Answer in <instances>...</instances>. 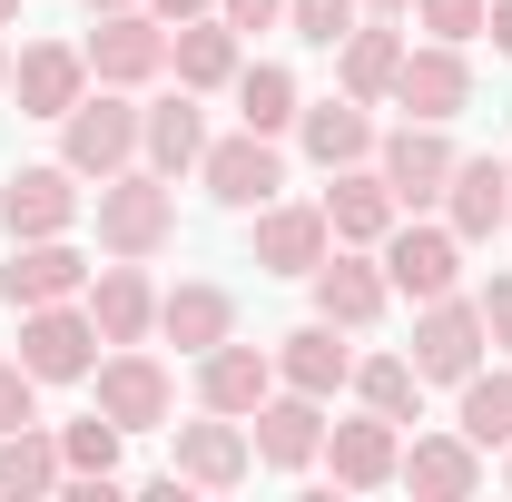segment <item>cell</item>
Here are the masks:
<instances>
[{"mask_svg":"<svg viewBox=\"0 0 512 502\" xmlns=\"http://www.w3.org/2000/svg\"><path fill=\"white\" fill-rule=\"evenodd\" d=\"M20 365L40 384H79L89 365H99V325H89V306L79 296H60V306H20Z\"/></svg>","mask_w":512,"mask_h":502,"instance_id":"obj_8","label":"cell"},{"mask_svg":"<svg viewBox=\"0 0 512 502\" xmlns=\"http://www.w3.org/2000/svg\"><path fill=\"white\" fill-rule=\"evenodd\" d=\"M296 109H306L296 69H276V60H247V69H237V128H256V138H286V128H296Z\"/></svg>","mask_w":512,"mask_h":502,"instance_id":"obj_30","label":"cell"},{"mask_svg":"<svg viewBox=\"0 0 512 502\" xmlns=\"http://www.w3.org/2000/svg\"><path fill=\"white\" fill-rule=\"evenodd\" d=\"M473 306H483V335H493V345L512 355V276H493V286H483Z\"/></svg>","mask_w":512,"mask_h":502,"instance_id":"obj_39","label":"cell"},{"mask_svg":"<svg viewBox=\"0 0 512 502\" xmlns=\"http://www.w3.org/2000/svg\"><path fill=\"white\" fill-rule=\"evenodd\" d=\"M10 20H20V0H0V30H10Z\"/></svg>","mask_w":512,"mask_h":502,"instance_id":"obj_43","label":"cell"},{"mask_svg":"<svg viewBox=\"0 0 512 502\" xmlns=\"http://www.w3.org/2000/svg\"><path fill=\"white\" fill-rule=\"evenodd\" d=\"M158 335H168L178 355H207V345H227V335H237V296H227V286H207V276H188V286H168V296H158Z\"/></svg>","mask_w":512,"mask_h":502,"instance_id":"obj_29","label":"cell"},{"mask_svg":"<svg viewBox=\"0 0 512 502\" xmlns=\"http://www.w3.org/2000/svg\"><path fill=\"white\" fill-rule=\"evenodd\" d=\"M325 473H335V493H375L394 483V463H404V424L394 414H345V424H325Z\"/></svg>","mask_w":512,"mask_h":502,"instance_id":"obj_16","label":"cell"},{"mask_svg":"<svg viewBox=\"0 0 512 502\" xmlns=\"http://www.w3.org/2000/svg\"><path fill=\"white\" fill-rule=\"evenodd\" d=\"M306 286H316V315H325V325H345V335H365V325L394 306L375 247H325V266L306 276Z\"/></svg>","mask_w":512,"mask_h":502,"instance_id":"obj_14","label":"cell"},{"mask_svg":"<svg viewBox=\"0 0 512 502\" xmlns=\"http://www.w3.org/2000/svg\"><path fill=\"white\" fill-rule=\"evenodd\" d=\"M197 178H207V197L217 207H266V197L286 188V148L276 138H256V128H237V138H207V158H197Z\"/></svg>","mask_w":512,"mask_h":502,"instance_id":"obj_12","label":"cell"},{"mask_svg":"<svg viewBox=\"0 0 512 502\" xmlns=\"http://www.w3.org/2000/svg\"><path fill=\"white\" fill-rule=\"evenodd\" d=\"M483 345H493V335H483V306L453 286V296H434V306H414V345H404V355H414L424 384H463L473 365H483Z\"/></svg>","mask_w":512,"mask_h":502,"instance_id":"obj_5","label":"cell"},{"mask_svg":"<svg viewBox=\"0 0 512 502\" xmlns=\"http://www.w3.org/2000/svg\"><path fill=\"white\" fill-rule=\"evenodd\" d=\"M365 10H375V20H404V10H414V0H365Z\"/></svg>","mask_w":512,"mask_h":502,"instance_id":"obj_42","label":"cell"},{"mask_svg":"<svg viewBox=\"0 0 512 502\" xmlns=\"http://www.w3.org/2000/svg\"><path fill=\"white\" fill-rule=\"evenodd\" d=\"M119 424H109V414H79V424H60V463L69 473H79V483H109V473H119ZM60 473V483H69Z\"/></svg>","mask_w":512,"mask_h":502,"instance_id":"obj_34","label":"cell"},{"mask_svg":"<svg viewBox=\"0 0 512 502\" xmlns=\"http://www.w3.org/2000/svg\"><path fill=\"white\" fill-rule=\"evenodd\" d=\"M247 443H256L266 473H306V463L325 453V404H316V394H296V384H276V394L247 414Z\"/></svg>","mask_w":512,"mask_h":502,"instance_id":"obj_15","label":"cell"},{"mask_svg":"<svg viewBox=\"0 0 512 502\" xmlns=\"http://www.w3.org/2000/svg\"><path fill=\"white\" fill-rule=\"evenodd\" d=\"M276 384H296V394H316L335 404L345 384H355V345H345V325H296V335H276Z\"/></svg>","mask_w":512,"mask_h":502,"instance_id":"obj_24","label":"cell"},{"mask_svg":"<svg viewBox=\"0 0 512 502\" xmlns=\"http://www.w3.org/2000/svg\"><path fill=\"white\" fill-rule=\"evenodd\" d=\"M89 50V79H109V89H148L158 69H168V20L138 0V10H99V30L79 40Z\"/></svg>","mask_w":512,"mask_h":502,"instance_id":"obj_6","label":"cell"},{"mask_svg":"<svg viewBox=\"0 0 512 502\" xmlns=\"http://www.w3.org/2000/svg\"><path fill=\"white\" fill-rule=\"evenodd\" d=\"M414 20H424L434 40H483V20H493V0H414Z\"/></svg>","mask_w":512,"mask_h":502,"instance_id":"obj_36","label":"cell"},{"mask_svg":"<svg viewBox=\"0 0 512 502\" xmlns=\"http://www.w3.org/2000/svg\"><path fill=\"white\" fill-rule=\"evenodd\" d=\"M394 69H404V30L365 10V20L335 40V89H345V99H365V109H384V99H394Z\"/></svg>","mask_w":512,"mask_h":502,"instance_id":"obj_26","label":"cell"},{"mask_svg":"<svg viewBox=\"0 0 512 502\" xmlns=\"http://www.w3.org/2000/svg\"><path fill=\"white\" fill-rule=\"evenodd\" d=\"M316 207H325V227H335V247H384V227L404 217V207H394V188H384V168H375V158L335 168V188H325Z\"/></svg>","mask_w":512,"mask_h":502,"instance_id":"obj_23","label":"cell"},{"mask_svg":"<svg viewBox=\"0 0 512 502\" xmlns=\"http://www.w3.org/2000/svg\"><path fill=\"white\" fill-rule=\"evenodd\" d=\"M503 483H512V443H503Z\"/></svg>","mask_w":512,"mask_h":502,"instance_id":"obj_46","label":"cell"},{"mask_svg":"<svg viewBox=\"0 0 512 502\" xmlns=\"http://www.w3.org/2000/svg\"><path fill=\"white\" fill-rule=\"evenodd\" d=\"M0 296H10V306H60V296H89V256L69 247V237H10Z\"/></svg>","mask_w":512,"mask_h":502,"instance_id":"obj_19","label":"cell"},{"mask_svg":"<svg viewBox=\"0 0 512 502\" xmlns=\"http://www.w3.org/2000/svg\"><path fill=\"white\" fill-rule=\"evenodd\" d=\"M394 483H414L424 502H473V493H483V443L414 434V443H404V463H394Z\"/></svg>","mask_w":512,"mask_h":502,"instance_id":"obj_27","label":"cell"},{"mask_svg":"<svg viewBox=\"0 0 512 502\" xmlns=\"http://www.w3.org/2000/svg\"><path fill=\"white\" fill-rule=\"evenodd\" d=\"M247 247L266 276H316L325 247H335V227H325L316 197H266V207H247Z\"/></svg>","mask_w":512,"mask_h":502,"instance_id":"obj_7","label":"cell"},{"mask_svg":"<svg viewBox=\"0 0 512 502\" xmlns=\"http://www.w3.org/2000/svg\"><path fill=\"white\" fill-rule=\"evenodd\" d=\"M375 168L384 188H394V207H444V178H453V138L444 119H404L375 138Z\"/></svg>","mask_w":512,"mask_h":502,"instance_id":"obj_9","label":"cell"},{"mask_svg":"<svg viewBox=\"0 0 512 502\" xmlns=\"http://www.w3.org/2000/svg\"><path fill=\"white\" fill-rule=\"evenodd\" d=\"M355 20H365V0H286V30H296V40H316V50H335Z\"/></svg>","mask_w":512,"mask_h":502,"instance_id":"obj_35","label":"cell"},{"mask_svg":"<svg viewBox=\"0 0 512 502\" xmlns=\"http://www.w3.org/2000/svg\"><path fill=\"white\" fill-rule=\"evenodd\" d=\"M60 434H40V424H10V434H0V493H60Z\"/></svg>","mask_w":512,"mask_h":502,"instance_id":"obj_31","label":"cell"},{"mask_svg":"<svg viewBox=\"0 0 512 502\" xmlns=\"http://www.w3.org/2000/svg\"><path fill=\"white\" fill-rule=\"evenodd\" d=\"M99 247L109 256H168L178 247V178H158L148 158L99 178Z\"/></svg>","mask_w":512,"mask_h":502,"instance_id":"obj_1","label":"cell"},{"mask_svg":"<svg viewBox=\"0 0 512 502\" xmlns=\"http://www.w3.org/2000/svg\"><path fill=\"white\" fill-rule=\"evenodd\" d=\"M217 20H227L237 40H256V30H276V20H286V0H217Z\"/></svg>","mask_w":512,"mask_h":502,"instance_id":"obj_38","label":"cell"},{"mask_svg":"<svg viewBox=\"0 0 512 502\" xmlns=\"http://www.w3.org/2000/svg\"><path fill=\"white\" fill-rule=\"evenodd\" d=\"M10 424H40V375L20 365V355H0V434Z\"/></svg>","mask_w":512,"mask_h":502,"instance_id":"obj_37","label":"cell"},{"mask_svg":"<svg viewBox=\"0 0 512 502\" xmlns=\"http://www.w3.org/2000/svg\"><path fill=\"white\" fill-rule=\"evenodd\" d=\"M483 30H493V50L512 60V0H493V20H483Z\"/></svg>","mask_w":512,"mask_h":502,"instance_id":"obj_41","label":"cell"},{"mask_svg":"<svg viewBox=\"0 0 512 502\" xmlns=\"http://www.w3.org/2000/svg\"><path fill=\"white\" fill-rule=\"evenodd\" d=\"M10 89H20V119H69V109L89 99V50L30 40V50L10 60Z\"/></svg>","mask_w":512,"mask_h":502,"instance_id":"obj_21","label":"cell"},{"mask_svg":"<svg viewBox=\"0 0 512 502\" xmlns=\"http://www.w3.org/2000/svg\"><path fill=\"white\" fill-rule=\"evenodd\" d=\"M453 434L463 443H483V453H503L512 443V375H463V404H453Z\"/></svg>","mask_w":512,"mask_h":502,"instance_id":"obj_33","label":"cell"},{"mask_svg":"<svg viewBox=\"0 0 512 502\" xmlns=\"http://www.w3.org/2000/svg\"><path fill=\"white\" fill-rule=\"evenodd\" d=\"M444 227L463 237V247L503 237V227H512V158H453V178H444Z\"/></svg>","mask_w":512,"mask_h":502,"instance_id":"obj_18","label":"cell"},{"mask_svg":"<svg viewBox=\"0 0 512 502\" xmlns=\"http://www.w3.org/2000/svg\"><path fill=\"white\" fill-rule=\"evenodd\" d=\"M266 394H276V345H237V335H227V345L197 355V404H207V414H237V424H247Z\"/></svg>","mask_w":512,"mask_h":502,"instance_id":"obj_20","label":"cell"},{"mask_svg":"<svg viewBox=\"0 0 512 502\" xmlns=\"http://www.w3.org/2000/svg\"><path fill=\"white\" fill-rule=\"evenodd\" d=\"M394 109L404 119H463L473 109V60H463V40H404V69H394Z\"/></svg>","mask_w":512,"mask_h":502,"instance_id":"obj_11","label":"cell"},{"mask_svg":"<svg viewBox=\"0 0 512 502\" xmlns=\"http://www.w3.org/2000/svg\"><path fill=\"white\" fill-rule=\"evenodd\" d=\"M79 306H89V325H99V345H148V335H158V286H148V256L99 266Z\"/></svg>","mask_w":512,"mask_h":502,"instance_id":"obj_17","label":"cell"},{"mask_svg":"<svg viewBox=\"0 0 512 502\" xmlns=\"http://www.w3.org/2000/svg\"><path fill=\"white\" fill-rule=\"evenodd\" d=\"M168 473L178 483H197V493H237L256 473V443H247V424L237 414H197V424H168Z\"/></svg>","mask_w":512,"mask_h":502,"instance_id":"obj_10","label":"cell"},{"mask_svg":"<svg viewBox=\"0 0 512 502\" xmlns=\"http://www.w3.org/2000/svg\"><path fill=\"white\" fill-rule=\"evenodd\" d=\"M0 227H10V237H69V227H79V168H69V158L10 168V178H0Z\"/></svg>","mask_w":512,"mask_h":502,"instance_id":"obj_13","label":"cell"},{"mask_svg":"<svg viewBox=\"0 0 512 502\" xmlns=\"http://www.w3.org/2000/svg\"><path fill=\"white\" fill-rule=\"evenodd\" d=\"M148 10H158V20H168V30H178V20H207V10H217V0H148Z\"/></svg>","mask_w":512,"mask_h":502,"instance_id":"obj_40","label":"cell"},{"mask_svg":"<svg viewBox=\"0 0 512 502\" xmlns=\"http://www.w3.org/2000/svg\"><path fill=\"white\" fill-rule=\"evenodd\" d=\"M89 384H99V414H109L119 434H158V424L178 414V375H168L148 345H109V355L89 365Z\"/></svg>","mask_w":512,"mask_h":502,"instance_id":"obj_3","label":"cell"},{"mask_svg":"<svg viewBox=\"0 0 512 502\" xmlns=\"http://www.w3.org/2000/svg\"><path fill=\"white\" fill-rule=\"evenodd\" d=\"M375 138H384V128H375V109H365V99H345V89L296 109V148L316 158L325 178H335V168H355V158H375Z\"/></svg>","mask_w":512,"mask_h":502,"instance_id":"obj_22","label":"cell"},{"mask_svg":"<svg viewBox=\"0 0 512 502\" xmlns=\"http://www.w3.org/2000/svg\"><path fill=\"white\" fill-rule=\"evenodd\" d=\"M138 158H148L158 178H188L197 158H207V109H197V89H168V99L138 109Z\"/></svg>","mask_w":512,"mask_h":502,"instance_id":"obj_25","label":"cell"},{"mask_svg":"<svg viewBox=\"0 0 512 502\" xmlns=\"http://www.w3.org/2000/svg\"><path fill=\"white\" fill-rule=\"evenodd\" d=\"M60 158L79 168V178H119V168H138V99L99 79V89L60 119Z\"/></svg>","mask_w":512,"mask_h":502,"instance_id":"obj_4","label":"cell"},{"mask_svg":"<svg viewBox=\"0 0 512 502\" xmlns=\"http://www.w3.org/2000/svg\"><path fill=\"white\" fill-rule=\"evenodd\" d=\"M0 89H10V50H0Z\"/></svg>","mask_w":512,"mask_h":502,"instance_id":"obj_45","label":"cell"},{"mask_svg":"<svg viewBox=\"0 0 512 502\" xmlns=\"http://www.w3.org/2000/svg\"><path fill=\"white\" fill-rule=\"evenodd\" d=\"M375 256H384V286H394V296H414V306H434V296L463 286V237H453L444 217H414V207H404V217L384 227Z\"/></svg>","mask_w":512,"mask_h":502,"instance_id":"obj_2","label":"cell"},{"mask_svg":"<svg viewBox=\"0 0 512 502\" xmlns=\"http://www.w3.org/2000/svg\"><path fill=\"white\" fill-rule=\"evenodd\" d=\"M89 10H138V0H89Z\"/></svg>","mask_w":512,"mask_h":502,"instance_id":"obj_44","label":"cell"},{"mask_svg":"<svg viewBox=\"0 0 512 502\" xmlns=\"http://www.w3.org/2000/svg\"><path fill=\"white\" fill-rule=\"evenodd\" d=\"M168 69H178V89H197V99H207V89H237L247 40H237L217 10H207V20H178V30H168Z\"/></svg>","mask_w":512,"mask_h":502,"instance_id":"obj_28","label":"cell"},{"mask_svg":"<svg viewBox=\"0 0 512 502\" xmlns=\"http://www.w3.org/2000/svg\"><path fill=\"white\" fill-rule=\"evenodd\" d=\"M365 414H394V424H414V404H424V375H414V355H355V384H345Z\"/></svg>","mask_w":512,"mask_h":502,"instance_id":"obj_32","label":"cell"}]
</instances>
